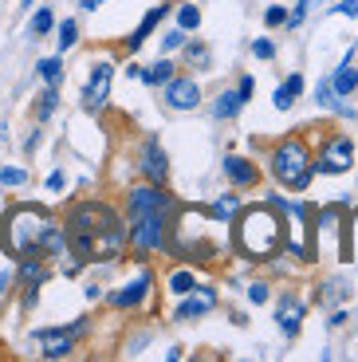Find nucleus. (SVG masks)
<instances>
[{"mask_svg":"<svg viewBox=\"0 0 358 362\" xmlns=\"http://www.w3.org/2000/svg\"><path fill=\"white\" fill-rule=\"evenodd\" d=\"M233 236H229V245H233L236 256L252 264H264V260H276L279 248H284V236H287V217L279 213L272 201H260V205H241L233 221Z\"/></svg>","mask_w":358,"mask_h":362,"instance_id":"obj_1","label":"nucleus"},{"mask_svg":"<svg viewBox=\"0 0 358 362\" xmlns=\"http://www.w3.org/2000/svg\"><path fill=\"white\" fill-rule=\"evenodd\" d=\"M118 213L99 197H87V201H75L63 217V228H67V252H75L83 264H95V240H99L107 228L118 225Z\"/></svg>","mask_w":358,"mask_h":362,"instance_id":"obj_2","label":"nucleus"},{"mask_svg":"<svg viewBox=\"0 0 358 362\" xmlns=\"http://www.w3.org/2000/svg\"><path fill=\"white\" fill-rule=\"evenodd\" d=\"M52 225V213L32 201H12L0 217V248L20 260V256H40V236Z\"/></svg>","mask_w":358,"mask_h":362,"instance_id":"obj_3","label":"nucleus"},{"mask_svg":"<svg viewBox=\"0 0 358 362\" xmlns=\"http://www.w3.org/2000/svg\"><path fill=\"white\" fill-rule=\"evenodd\" d=\"M268 170L276 177V185L291 193H307V185L315 181V150L304 134H287L268 150Z\"/></svg>","mask_w":358,"mask_h":362,"instance_id":"obj_4","label":"nucleus"},{"mask_svg":"<svg viewBox=\"0 0 358 362\" xmlns=\"http://www.w3.org/2000/svg\"><path fill=\"white\" fill-rule=\"evenodd\" d=\"M170 221L166 213H150V217H138L126 225V252H134L138 264H146L150 256L166 252L170 248Z\"/></svg>","mask_w":358,"mask_h":362,"instance_id":"obj_5","label":"nucleus"},{"mask_svg":"<svg viewBox=\"0 0 358 362\" xmlns=\"http://www.w3.org/2000/svg\"><path fill=\"white\" fill-rule=\"evenodd\" d=\"M181 201L173 197V193H166V185H154V181H142V185H130L122 197V221L130 225V221L138 217H150V213H166V217H173L178 213Z\"/></svg>","mask_w":358,"mask_h":362,"instance_id":"obj_6","label":"nucleus"},{"mask_svg":"<svg viewBox=\"0 0 358 362\" xmlns=\"http://www.w3.org/2000/svg\"><path fill=\"white\" fill-rule=\"evenodd\" d=\"M354 165V138L350 134H327L315 154V173H327V177H339V173H350Z\"/></svg>","mask_w":358,"mask_h":362,"instance_id":"obj_7","label":"nucleus"},{"mask_svg":"<svg viewBox=\"0 0 358 362\" xmlns=\"http://www.w3.org/2000/svg\"><path fill=\"white\" fill-rule=\"evenodd\" d=\"M110 83H115V59H95V64H91L87 83H83V90H79L83 107H87L91 115H99V110L107 107V99H110Z\"/></svg>","mask_w":358,"mask_h":362,"instance_id":"obj_8","label":"nucleus"},{"mask_svg":"<svg viewBox=\"0 0 358 362\" xmlns=\"http://www.w3.org/2000/svg\"><path fill=\"white\" fill-rule=\"evenodd\" d=\"M201 99H205V95H201V83L193 79V75H178V71H173L170 79L161 83V103H166L170 110H178V115L197 110Z\"/></svg>","mask_w":358,"mask_h":362,"instance_id":"obj_9","label":"nucleus"},{"mask_svg":"<svg viewBox=\"0 0 358 362\" xmlns=\"http://www.w3.org/2000/svg\"><path fill=\"white\" fill-rule=\"evenodd\" d=\"M150 291H154V272L142 264L134 280H126L122 288H115V291H110V296H107V303H110L115 311H138V308H146V299H150Z\"/></svg>","mask_w":358,"mask_h":362,"instance_id":"obj_10","label":"nucleus"},{"mask_svg":"<svg viewBox=\"0 0 358 362\" xmlns=\"http://www.w3.org/2000/svg\"><path fill=\"white\" fill-rule=\"evenodd\" d=\"M32 343H40V358L59 362V358H71L79 339L67 331V323H59V327H36L32 331Z\"/></svg>","mask_w":358,"mask_h":362,"instance_id":"obj_11","label":"nucleus"},{"mask_svg":"<svg viewBox=\"0 0 358 362\" xmlns=\"http://www.w3.org/2000/svg\"><path fill=\"white\" fill-rule=\"evenodd\" d=\"M216 303H221V296H216L213 284H197V288L185 291V296H181V303L173 308V323H193V319H205L209 311H216Z\"/></svg>","mask_w":358,"mask_h":362,"instance_id":"obj_12","label":"nucleus"},{"mask_svg":"<svg viewBox=\"0 0 358 362\" xmlns=\"http://www.w3.org/2000/svg\"><path fill=\"white\" fill-rule=\"evenodd\" d=\"M138 170H142V177L154 181V185H166V181H170V154H166V146H161L158 134H150L142 142V150H138Z\"/></svg>","mask_w":358,"mask_h":362,"instance_id":"obj_13","label":"nucleus"},{"mask_svg":"<svg viewBox=\"0 0 358 362\" xmlns=\"http://www.w3.org/2000/svg\"><path fill=\"white\" fill-rule=\"evenodd\" d=\"M170 12H173V4H170V0H166V4H154V8L146 12L142 20H138V28H134V32H130V36L122 40V52H126V55H138V52H142V44L154 36V28H158L161 20L170 16Z\"/></svg>","mask_w":358,"mask_h":362,"instance_id":"obj_14","label":"nucleus"},{"mask_svg":"<svg viewBox=\"0 0 358 362\" xmlns=\"http://www.w3.org/2000/svg\"><path fill=\"white\" fill-rule=\"evenodd\" d=\"M304 315H307L304 299H296L291 291H284V296H279V303H276V327L284 331L287 339H296L299 331H304Z\"/></svg>","mask_w":358,"mask_h":362,"instance_id":"obj_15","label":"nucleus"},{"mask_svg":"<svg viewBox=\"0 0 358 362\" xmlns=\"http://www.w3.org/2000/svg\"><path fill=\"white\" fill-rule=\"evenodd\" d=\"M221 170H224V177L233 181L236 189H256L260 185V165L248 162V158H241V154H224Z\"/></svg>","mask_w":358,"mask_h":362,"instance_id":"obj_16","label":"nucleus"},{"mask_svg":"<svg viewBox=\"0 0 358 362\" xmlns=\"http://www.w3.org/2000/svg\"><path fill=\"white\" fill-rule=\"evenodd\" d=\"M52 280V260H44V256H20L16 268H12V284H44Z\"/></svg>","mask_w":358,"mask_h":362,"instance_id":"obj_17","label":"nucleus"},{"mask_svg":"<svg viewBox=\"0 0 358 362\" xmlns=\"http://www.w3.org/2000/svg\"><path fill=\"white\" fill-rule=\"evenodd\" d=\"M331 87H335V95H339V99H347V95H354V87H358L354 52H347V55H342V64L335 67V75H331Z\"/></svg>","mask_w":358,"mask_h":362,"instance_id":"obj_18","label":"nucleus"},{"mask_svg":"<svg viewBox=\"0 0 358 362\" xmlns=\"http://www.w3.org/2000/svg\"><path fill=\"white\" fill-rule=\"evenodd\" d=\"M241 193H221V197L213 201V205H205V217L213 221V225H229V221L241 213Z\"/></svg>","mask_w":358,"mask_h":362,"instance_id":"obj_19","label":"nucleus"},{"mask_svg":"<svg viewBox=\"0 0 358 362\" xmlns=\"http://www.w3.org/2000/svg\"><path fill=\"white\" fill-rule=\"evenodd\" d=\"M299 95H304V75L291 71V75H287V79L276 87V95H272V107H276V110H291Z\"/></svg>","mask_w":358,"mask_h":362,"instance_id":"obj_20","label":"nucleus"},{"mask_svg":"<svg viewBox=\"0 0 358 362\" xmlns=\"http://www.w3.org/2000/svg\"><path fill=\"white\" fill-rule=\"evenodd\" d=\"M55 110H59V87H55V83H44V90H40L36 103H32V118H36L40 127H44V122L55 115Z\"/></svg>","mask_w":358,"mask_h":362,"instance_id":"obj_21","label":"nucleus"},{"mask_svg":"<svg viewBox=\"0 0 358 362\" xmlns=\"http://www.w3.org/2000/svg\"><path fill=\"white\" fill-rule=\"evenodd\" d=\"M354 296V288H350L347 280H327V284H319V288H315V303H319V308H331V303H342V299H350Z\"/></svg>","mask_w":358,"mask_h":362,"instance_id":"obj_22","label":"nucleus"},{"mask_svg":"<svg viewBox=\"0 0 358 362\" xmlns=\"http://www.w3.org/2000/svg\"><path fill=\"white\" fill-rule=\"evenodd\" d=\"M241 110H244V99H241V95H236V90H221V95L213 99V107H209V115L221 118V122H233Z\"/></svg>","mask_w":358,"mask_h":362,"instance_id":"obj_23","label":"nucleus"},{"mask_svg":"<svg viewBox=\"0 0 358 362\" xmlns=\"http://www.w3.org/2000/svg\"><path fill=\"white\" fill-rule=\"evenodd\" d=\"M52 32H55V12L47 8V4L32 8V16H28V36L40 40V36H52Z\"/></svg>","mask_w":358,"mask_h":362,"instance_id":"obj_24","label":"nucleus"},{"mask_svg":"<svg viewBox=\"0 0 358 362\" xmlns=\"http://www.w3.org/2000/svg\"><path fill=\"white\" fill-rule=\"evenodd\" d=\"M197 272H193V268H173L170 272V280H166V288H170V296H185V291H193V288H197Z\"/></svg>","mask_w":358,"mask_h":362,"instance_id":"obj_25","label":"nucleus"},{"mask_svg":"<svg viewBox=\"0 0 358 362\" xmlns=\"http://www.w3.org/2000/svg\"><path fill=\"white\" fill-rule=\"evenodd\" d=\"M75 44H79V24H75L71 16L55 20V47H59V55H67Z\"/></svg>","mask_w":358,"mask_h":362,"instance_id":"obj_26","label":"nucleus"},{"mask_svg":"<svg viewBox=\"0 0 358 362\" xmlns=\"http://www.w3.org/2000/svg\"><path fill=\"white\" fill-rule=\"evenodd\" d=\"M36 75L44 83H55V87H59L63 83V55H44V59H36Z\"/></svg>","mask_w":358,"mask_h":362,"instance_id":"obj_27","label":"nucleus"},{"mask_svg":"<svg viewBox=\"0 0 358 362\" xmlns=\"http://www.w3.org/2000/svg\"><path fill=\"white\" fill-rule=\"evenodd\" d=\"M185 64L197 67V71H213V52H209V44H189L185 40Z\"/></svg>","mask_w":358,"mask_h":362,"instance_id":"obj_28","label":"nucleus"},{"mask_svg":"<svg viewBox=\"0 0 358 362\" xmlns=\"http://www.w3.org/2000/svg\"><path fill=\"white\" fill-rule=\"evenodd\" d=\"M28 181H32V173L24 165H0V189H24Z\"/></svg>","mask_w":358,"mask_h":362,"instance_id":"obj_29","label":"nucleus"},{"mask_svg":"<svg viewBox=\"0 0 358 362\" xmlns=\"http://www.w3.org/2000/svg\"><path fill=\"white\" fill-rule=\"evenodd\" d=\"M170 75H173V64H170V59H166V55H161L158 64H154V67H146V71L138 75V79H142L146 87H161V83L170 79Z\"/></svg>","mask_w":358,"mask_h":362,"instance_id":"obj_30","label":"nucleus"},{"mask_svg":"<svg viewBox=\"0 0 358 362\" xmlns=\"http://www.w3.org/2000/svg\"><path fill=\"white\" fill-rule=\"evenodd\" d=\"M178 28L181 32H197L201 28V8L189 0V4H178Z\"/></svg>","mask_w":358,"mask_h":362,"instance_id":"obj_31","label":"nucleus"},{"mask_svg":"<svg viewBox=\"0 0 358 362\" xmlns=\"http://www.w3.org/2000/svg\"><path fill=\"white\" fill-rule=\"evenodd\" d=\"M335 99H339V95H335V87H331V75L315 83V103H319L323 110H331V107H335Z\"/></svg>","mask_w":358,"mask_h":362,"instance_id":"obj_32","label":"nucleus"},{"mask_svg":"<svg viewBox=\"0 0 358 362\" xmlns=\"http://www.w3.org/2000/svg\"><path fill=\"white\" fill-rule=\"evenodd\" d=\"M189 40V32H181V28H170L166 36H161V55H170V52H181Z\"/></svg>","mask_w":358,"mask_h":362,"instance_id":"obj_33","label":"nucleus"},{"mask_svg":"<svg viewBox=\"0 0 358 362\" xmlns=\"http://www.w3.org/2000/svg\"><path fill=\"white\" fill-rule=\"evenodd\" d=\"M244 296H248V303H256V308H260V303H268V299H272V284L268 280H252Z\"/></svg>","mask_w":358,"mask_h":362,"instance_id":"obj_34","label":"nucleus"},{"mask_svg":"<svg viewBox=\"0 0 358 362\" xmlns=\"http://www.w3.org/2000/svg\"><path fill=\"white\" fill-rule=\"evenodd\" d=\"M311 4H315V0H296V8L287 12V20H284L287 32H296V28L304 24V20H307V8H311Z\"/></svg>","mask_w":358,"mask_h":362,"instance_id":"obj_35","label":"nucleus"},{"mask_svg":"<svg viewBox=\"0 0 358 362\" xmlns=\"http://www.w3.org/2000/svg\"><path fill=\"white\" fill-rule=\"evenodd\" d=\"M20 288V311H32L40 303V284H16Z\"/></svg>","mask_w":358,"mask_h":362,"instance_id":"obj_36","label":"nucleus"},{"mask_svg":"<svg viewBox=\"0 0 358 362\" xmlns=\"http://www.w3.org/2000/svg\"><path fill=\"white\" fill-rule=\"evenodd\" d=\"M55 264H59V276H79V272L87 268V264H83V260H79V256H75V252H63V256H59V260H55Z\"/></svg>","mask_w":358,"mask_h":362,"instance_id":"obj_37","label":"nucleus"},{"mask_svg":"<svg viewBox=\"0 0 358 362\" xmlns=\"http://www.w3.org/2000/svg\"><path fill=\"white\" fill-rule=\"evenodd\" d=\"M287 20V4H268L264 8V28H284Z\"/></svg>","mask_w":358,"mask_h":362,"instance_id":"obj_38","label":"nucleus"},{"mask_svg":"<svg viewBox=\"0 0 358 362\" xmlns=\"http://www.w3.org/2000/svg\"><path fill=\"white\" fill-rule=\"evenodd\" d=\"M252 55H256V59H276V44H272L268 36H256L252 40Z\"/></svg>","mask_w":358,"mask_h":362,"instance_id":"obj_39","label":"nucleus"},{"mask_svg":"<svg viewBox=\"0 0 358 362\" xmlns=\"http://www.w3.org/2000/svg\"><path fill=\"white\" fill-rule=\"evenodd\" d=\"M236 95H241V99L248 103L252 95H256V79H252V75H241V83H236Z\"/></svg>","mask_w":358,"mask_h":362,"instance_id":"obj_40","label":"nucleus"},{"mask_svg":"<svg viewBox=\"0 0 358 362\" xmlns=\"http://www.w3.org/2000/svg\"><path fill=\"white\" fill-rule=\"evenodd\" d=\"M44 185H47V193H59L63 185H67V173H63V170H52V173H47Z\"/></svg>","mask_w":358,"mask_h":362,"instance_id":"obj_41","label":"nucleus"},{"mask_svg":"<svg viewBox=\"0 0 358 362\" xmlns=\"http://www.w3.org/2000/svg\"><path fill=\"white\" fill-rule=\"evenodd\" d=\"M335 16H350V20H358V0H339V4H335Z\"/></svg>","mask_w":358,"mask_h":362,"instance_id":"obj_42","label":"nucleus"},{"mask_svg":"<svg viewBox=\"0 0 358 362\" xmlns=\"http://www.w3.org/2000/svg\"><path fill=\"white\" fill-rule=\"evenodd\" d=\"M40 142H44V130H40V122H36V127H32V134L24 138V154H32V150H36Z\"/></svg>","mask_w":358,"mask_h":362,"instance_id":"obj_43","label":"nucleus"},{"mask_svg":"<svg viewBox=\"0 0 358 362\" xmlns=\"http://www.w3.org/2000/svg\"><path fill=\"white\" fill-rule=\"evenodd\" d=\"M8 291H12V272H8V268H0V299L8 296Z\"/></svg>","mask_w":358,"mask_h":362,"instance_id":"obj_44","label":"nucleus"},{"mask_svg":"<svg viewBox=\"0 0 358 362\" xmlns=\"http://www.w3.org/2000/svg\"><path fill=\"white\" fill-rule=\"evenodd\" d=\"M83 296H87L91 303H95V299H103V296H107V291H103L99 284H87V288H83Z\"/></svg>","mask_w":358,"mask_h":362,"instance_id":"obj_45","label":"nucleus"},{"mask_svg":"<svg viewBox=\"0 0 358 362\" xmlns=\"http://www.w3.org/2000/svg\"><path fill=\"white\" fill-rule=\"evenodd\" d=\"M103 4H107V0H83V12H99Z\"/></svg>","mask_w":358,"mask_h":362,"instance_id":"obj_46","label":"nucleus"},{"mask_svg":"<svg viewBox=\"0 0 358 362\" xmlns=\"http://www.w3.org/2000/svg\"><path fill=\"white\" fill-rule=\"evenodd\" d=\"M327 323H331V327H342V323H347V311H335V315L327 319Z\"/></svg>","mask_w":358,"mask_h":362,"instance_id":"obj_47","label":"nucleus"},{"mask_svg":"<svg viewBox=\"0 0 358 362\" xmlns=\"http://www.w3.org/2000/svg\"><path fill=\"white\" fill-rule=\"evenodd\" d=\"M36 8V0H20V12H32Z\"/></svg>","mask_w":358,"mask_h":362,"instance_id":"obj_48","label":"nucleus"},{"mask_svg":"<svg viewBox=\"0 0 358 362\" xmlns=\"http://www.w3.org/2000/svg\"><path fill=\"white\" fill-rule=\"evenodd\" d=\"M0 165H4V162H0Z\"/></svg>","mask_w":358,"mask_h":362,"instance_id":"obj_49","label":"nucleus"}]
</instances>
